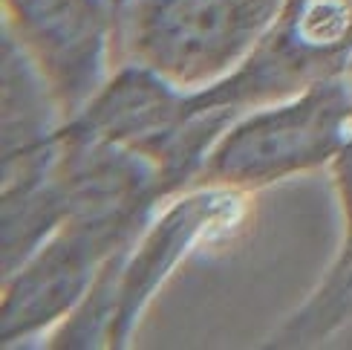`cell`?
I'll return each instance as SVG.
<instances>
[{"label":"cell","instance_id":"cell-1","mask_svg":"<svg viewBox=\"0 0 352 350\" xmlns=\"http://www.w3.org/2000/svg\"><path fill=\"white\" fill-rule=\"evenodd\" d=\"M252 214V194L194 185L165 200L139 235L116 252L87 298L50 333V347H127L153 296L185 260L234 238Z\"/></svg>","mask_w":352,"mask_h":350},{"label":"cell","instance_id":"cell-2","mask_svg":"<svg viewBox=\"0 0 352 350\" xmlns=\"http://www.w3.org/2000/svg\"><path fill=\"white\" fill-rule=\"evenodd\" d=\"M349 134L352 79L344 72L234 119L205 154L194 185L254 194L298 174L329 168Z\"/></svg>","mask_w":352,"mask_h":350},{"label":"cell","instance_id":"cell-3","mask_svg":"<svg viewBox=\"0 0 352 350\" xmlns=\"http://www.w3.org/2000/svg\"><path fill=\"white\" fill-rule=\"evenodd\" d=\"M349 58L352 0H286L269 32L228 76L199 90H182L179 125L202 113L231 125L243 113L298 96L320 79L344 76Z\"/></svg>","mask_w":352,"mask_h":350},{"label":"cell","instance_id":"cell-4","mask_svg":"<svg viewBox=\"0 0 352 350\" xmlns=\"http://www.w3.org/2000/svg\"><path fill=\"white\" fill-rule=\"evenodd\" d=\"M286 0H127L119 67L139 64L182 90L219 81L269 32Z\"/></svg>","mask_w":352,"mask_h":350},{"label":"cell","instance_id":"cell-5","mask_svg":"<svg viewBox=\"0 0 352 350\" xmlns=\"http://www.w3.org/2000/svg\"><path fill=\"white\" fill-rule=\"evenodd\" d=\"M156 212L159 206H130L67 217L18 269L3 275L0 344H26L67 322L107 260L133 240Z\"/></svg>","mask_w":352,"mask_h":350},{"label":"cell","instance_id":"cell-6","mask_svg":"<svg viewBox=\"0 0 352 350\" xmlns=\"http://www.w3.org/2000/svg\"><path fill=\"white\" fill-rule=\"evenodd\" d=\"M3 26L50 81L64 122L119 70V0H3Z\"/></svg>","mask_w":352,"mask_h":350},{"label":"cell","instance_id":"cell-7","mask_svg":"<svg viewBox=\"0 0 352 350\" xmlns=\"http://www.w3.org/2000/svg\"><path fill=\"white\" fill-rule=\"evenodd\" d=\"M344 214V243L306 301L269 333L263 347H315L352 327V134L327 168Z\"/></svg>","mask_w":352,"mask_h":350},{"label":"cell","instance_id":"cell-8","mask_svg":"<svg viewBox=\"0 0 352 350\" xmlns=\"http://www.w3.org/2000/svg\"><path fill=\"white\" fill-rule=\"evenodd\" d=\"M346 76L352 79V58H349V67H346Z\"/></svg>","mask_w":352,"mask_h":350}]
</instances>
